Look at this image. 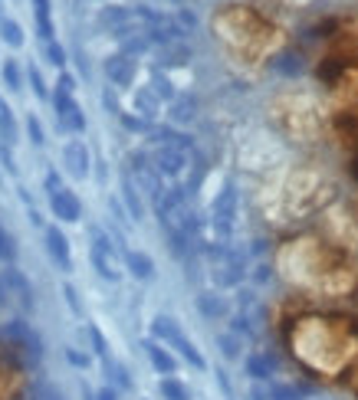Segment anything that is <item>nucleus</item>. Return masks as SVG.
Segmentation results:
<instances>
[{
    "mask_svg": "<svg viewBox=\"0 0 358 400\" xmlns=\"http://www.w3.org/2000/svg\"><path fill=\"white\" fill-rule=\"evenodd\" d=\"M99 400H119V397H115V390H112V387H105V390H99Z\"/></svg>",
    "mask_w": 358,
    "mask_h": 400,
    "instance_id": "nucleus-33",
    "label": "nucleus"
},
{
    "mask_svg": "<svg viewBox=\"0 0 358 400\" xmlns=\"http://www.w3.org/2000/svg\"><path fill=\"white\" fill-rule=\"evenodd\" d=\"M63 161H66V167L73 171L76 178H82L89 171V151L82 148V141H69L66 151H63Z\"/></svg>",
    "mask_w": 358,
    "mask_h": 400,
    "instance_id": "nucleus-7",
    "label": "nucleus"
},
{
    "mask_svg": "<svg viewBox=\"0 0 358 400\" xmlns=\"http://www.w3.org/2000/svg\"><path fill=\"white\" fill-rule=\"evenodd\" d=\"M188 60V49H164V62H171V66H181V62Z\"/></svg>",
    "mask_w": 358,
    "mask_h": 400,
    "instance_id": "nucleus-26",
    "label": "nucleus"
},
{
    "mask_svg": "<svg viewBox=\"0 0 358 400\" xmlns=\"http://www.w3.org/2000/svg\"><path fill=\"white\" fill-rule=\"evenodd\" d=\"M16 256V246H14V237L0 226V263H14Z\"/></svg>",
    "mask_w": 358,
    "mask_h": 400,
    "instance_id": "nucleus-19",
    "label": "nucleus"
},
{
    "mask_svg": "<svg viewBox=\"0 0 358 400\" xmlns=\"http://www.w3.org/2000/svg\"><path fill=\"white\" fill-rule=\"evenodd\" d=\"M89 338H92V344H96V351H99V355L105 357V351H109V348H105L102 335H99V328H89Z\"/></svg>",
    "mask_w": 358,
    "mask_h": 400,
    "instance_id": "nucleus-28",
    "label": "nucleus"
},
{
    "mask_svg": "<svg viewBox=\"0 0 358 400\" xmlns=\"http://www.w3.org/2000/svg\"><path fill=\"white\" fill-rule=\"evenodd\" d=\"M69 361H73V364H82V368L89 364V357H86V355H76V351H69Z\"/></svg>",
    "mask_w": 358,
    "mask_h": 400,
    "instance_id": "nucleus-32",
    "label": "nucleus"
},
{
    "mask_svg": "<svg viewBox=\"0 0 358 400\" xmlns=\"http://www.w3.org/2000/svg\"><path fill=\"white\" fill-rule=\"evenodd\" d=\"M30 82H33V92H36V95H46V86H43V75L36 73V69H30Z\"/></svg>",
    "mask_w": 358,
    "mask_h": 400,
    "instance_id": "nucleus-30",
    "label": "nucleus"
},
{
    "mask_svg": "<svg viewBox=\"0 0 358 400\" xmlns=\"http://www.w3.org/2000/svg\"><path fill=\"white\" fill-rule=\"evenodd\" d=\"M0 36H3V40H7L10 46H20V43H23V33H20V27H16L14 20H3V23H0Z\"/></svg>",
    "mask_w": 358,
    "mask_h": 400,
    "instance_id": "nucleus-20",
    "label": "nucleus"
},
{
    "mask_svg": "<svg viewBox=\"0 0 358 400\" xmlns=\"http://www.w3.org/2000/svg\"><path fill=\"white\" fill-rule=\"evenodd\" d=\"M0 351H3V361L16 370H27V368H36L40 357H43V348H40V338L30 331L27 322H3L0 328Z\"/></svg>",
    "mask_w": 358,
    "mask_h": 400,
    "instance_id": "nucleus-1",
    "label": "nucleus"
},
{
    "mask_svg": "<svg viewBox=\"0 0 358 400\" xmlns=\"http://www.w3.org/2000/svg\"><path fill=\"white\" fill-rule=\"evenodd\" d=\"M145 351H148V357H151V364H155V368L158 370H164V374H171V370H175V357L168 355V351H164V348H158V344H145Z\"/></svg>",
    "mask_w": 358,
    "mask_h": 400,
    "instance_id": "nucleus-12",
    "label": "nucleus"
},
{
    "mask_svg": "<svg viewBox=\"0 0 358 400\" xmlns=\"http://www.w3.org/2000/svg\"><path fill=\"white\" fill-rule=\"evenodd\" d=\"M161 394L168 400H188V387L178 384V381H171V377H164V381H161Z\"/></svg>",
    "mask_w": 358,
    "mask_h": 400,
    "instance_id": "nucleus-18",
    "label": "nucleus"
},
{
    "mask_svg": "<svg viewBox=\"0 0 358 400\" xmlns=\"http://www.w3.org/2000/svg\"><path fill=\"white\" fill-rule=\"evenodd\" d=\"M36 3V27L43 40H53V23H49V0H33Z\"/></svg>",
    "mask_w": 358,
    "mask_h": 400,
    "instance_id": "nucleus-13",
    "label": "nucleus"
},
{
    "mask_svg": "<svg viewBox=\"0 0 358 400\" xmlns=\"http://www.w3.org/2000/svg\"><path fill=\"white\" fill-rule=\"evenodd\" d=\"M234 207H237V193H234V187H227V191L214 200V223H217L221 230H230V223H234Z\"/></svg>",
    "mask_w": 358,
    "mask_h": 400,
    "instance_id": "nucleus-6",
    "label": "nucleus"
},
{
    "mask_svg": "<svg viewBox=\"0 0 358 400\" xmlns=\"http://www.w3.org/2000/svg\"><path fill=\"white\" fill-rule=\"evenodd\" d=\"M46 246H49V256H53L63 269L73 266V259H69V243H66V237H63L56 226H53V230H46Z\"/></svg>",
    "mask_w": 358,
    "mask_h": 400,
    "instance_id": "nucleus-8",
    "label": "nucleus"
},
{
    "mask_svg": "<svg viewBox=\"0 0 358 400\" xmlns=\"http://www.w3.org/2000/svg\"><path fill=\"white\" fill-rule=\"evenodd\" d=\"M30 400H60V390L40 384V387H33V390H30Z\"/></svg>",
    "mask_w": 358,
    "mask_h": 400,
    "instance_id": "nucleus-23",
    "label": "nucleus"
},
{
    "mask_svg": "<svg viewBox=\"0 0 358 400\" xmlns=\"http://www.w3.org/2000/svg\"><path fill=\"white\" fill-rule=\"evenodd\" d=\"M125 200H128V210H132V217L138 220L142 217V204H138V197H135V191H132V184L125 180Z\"/></svg>",
    "mask_w": 358,
    "mask_h": 400,
    "instance_id": "nucleus-24",
    "label": "nucleus"
},
{
    "mask_svg": "<svg viewBox=\"0 0 358 400\" xmlns=\"http://www.w3.org/2000/svg\"><path fill=\"white\" fill-rule=\"evenodd\" d=\"M155 335H158L161 341H168V344H175V341L181 338L178 325H175L171 318H155Z\"/></svg>",
    "mask_w": 358,
    "mask_h": 400,
    "instance_id": "nucleus-15",
    "label": "nucleus"
},
{
    "mask_svg": "<svg viewBox=\"0 0 358 400\" xmlns=\"http://www.w3.org/2000/svg\"><path fill=\"white\" fill-rule=\"evenodd\" d=\"M269 370H273V361L269 357H263V355H254V357H247V374L250 377H256V381H263Z\"/></svg>",
    "mask_w": 358,
    "mask_h": 400,
    "instance_id": "nucleus-14",
    "label": "nucleus"
},
{
    "mask_svg": "<svg viewBox=\"0 0 358 400\" xmlns=\"http://www.w3.org/2000/svg\"><path fill=\"white\" fill-rule=\"evenodd\" d=\"M197 309H201V315H208V318H221V315H227V302L221 296L204 292V296H197Z\"/></svg>",
    "mask_w": 358,
    "mask_h": 400,
    "instance_id": "nucleus-10",
    "label": "nucleus"
},
{
    "mask_svg": "<svg viewBox=\"0 0 358 400\" xmlns=\"http://www.w3.org/2000/svg\"><path fill=\"white\" fill-rule=\"evenodd\" d=\"M191 108H194V105L191 102H181V105H175V119H191V115H194V112H191Z\"/></svg>",
    "mask_w": 358,
    "mask_h": 400,
    "instance_id": "nucleus-29",
    "label": "nucleus"
},
{
    "mask_svg": "<svg viewBox=\"0 0 358 400\" xmlns=\"http://www.w3.org/2000/svg\"><path fill=\"white\" fill-rule=\"evenodd\" d=\"M0 134L7 138V141H14L16 138V125H14V115H10V108L0 102Z\"/></svg>",
    "mask_w": 358,
    "mask_h": 400,
    "instance_id": "nucleus-17",
    "label": "nucleus"
},
{
    "mask_svg": "<svg viewBox=\"0 0 358 400\" xmlns=\"http://www.w3.org/2000/svg\"><path fill=\"white\" fill-rule=\"evenodd\" d=\"M221 348H224L227 357H237L240 355V341L234 338V335H224V338H221Z\"/></svg>",
    "mask_w": 358,
    "mask_h": 400,
    "instance_id": "nucleus-25",
    "label": "nucleus"
},
{
    "mask_svg": "<svg viewBox=\"0 0 358 400\" xmlns=\"http://www.w3.org/2000/svg\"><path fill=\"white\" fill-rule=\"evenodd\" d=\"M27 132H30L33 145H43V141H46V138H43V125H40V119H36V115H30V119H27Z\"/></svg>",
    "mask_w": 358,
    "mask_h": 400,
    "instance_id": "nucleus-22",
    "label": "nucleus"
},
{
    "mask_svg": "<svg viewBox=\"0 0 358 400\" xmlns=\"http://www.w3.org/2000/svg\"><path fill=\"white\" fill-rule=\"evenodd\" d=\"M128 269H132L138 279H151L155 276V263H151L145 252H128Z\"/></svg>",
    "mask_w": 358,
    "mask_h": 400,
    "instance_id": "nucleus-11",
    "label": "nucleus"
},
{
    "mask_svg": "<svg viewBox=\"0 0 358 400\" xmlns=\"http://www.w3.org/2000/svg\"><path fill=\"white\" fill-rule=\"evenodd\" d=\"M0 305L14 311L33 309V292H30V282L23 279V272H16V269H3L0 272Z\"/></svg>",
    "mask_w": 358,
    "mask_h": 400,
    "instance_id": "nucleus-2",
    "label": "nucleus"
},
{
    "mask_svg": "<svg viewBox=\"0 0 358 400\" xmlns=\"http://www.w3.org/2000/svg\"><path fill=\"white\" fill-rule=\"evenodd\" d=\"M175 348H178L181 355L188 357V361H191L194 368H208V364H204V357H201V351H197V348H194V344H191L188 338H184V335H181V338L175 341Z\"/></svg>",
    "mask_w": 358,
    "mask_h": 400,
    "instance_id": "nucleus-16",
    "label": "nucleus"
},
{
    "mask_svg": "<svg viewBox=\"0 0 358 400\" xmlns=\"http://www.w3.org/2000/svg\"><path fill=\"white\" fill-rule=\"evenodd\" d=\"M53 105H56V115H60V125L63 128H69V132H82V115H79V108H76V102L69 99V92L63 89H56V95H53Z\"/></svg>",
    "mask_w": 358,
    "mask_h": 400,
    "instance_id": "nucleus-3",
    "label": "nucleus"
},
{
    "mask_svg": "<svg viewBox=\"0 0 358 400\" xmlns=\"http://www.w3.org/2000/svg\"><path fill=\"white\" fill-rule=\"evenodd\" d=\"M46 56H49V62H53V66H63V62H66V53H63V46H56V43L46 46Z\"/></svg>",
    "mask_w": 358,
    "mask_h": 400,
    "instance_id": "nucleus-27",
    "label": "nucleus"
},
{
    "mask_svg": "<svg viewBox=\"0 0 358 400\" xmlns=\"http://www.w3.org/2000/svg\"><path fill=\"white\" fill-rule=\"evenodd\" d=\"M155 86H158V92H161L164 99H171L175 92H171V82H164V79H155Z\"/></svg>",
    "mask_w": 358,
    "mask_h": 400,
    "instance_id": "nucleus-31",
    "label": "nucleus"
},
{
    "mask_svg": "<svg viewBox=\"0 0 358 400\" xmlns=\"http://www.w3.org/2000/svg\"><path fill=\"white\" fill-rule=\"evenodd\" d=\"M49 204H53V213H56L60 220H66V223L79 220V213H82L79 200H76V193L73 191H63V187L49 193Z\"/></svg>",
    "mask_w": 358,
    "mask_h": 400,
    "instance_id": "nucleus-4",
    "label": "nucleus"
},
{
    "mask_svg": "<svg viewBox=\"0 0 358 400\" xmlns=\"http://www.w3.org/2000/svg\"><path fill=\"white\" fill-rule=\"evenodd\" d=\"M109 79L115 82V86H128L132 82V73H135V62L128 56H115V60H109Z\"/></svg>",
    "mask_w": 358,
    "mask_h": 400,
    "instance_id": "nucleus-9",
    "label": "nucleus"
},
{
    "mask_svg": "<svg viewBox=\"0 0 358 400\" xmlns=\"http://www.w3.org/2000/svg\"><path fill=\"white\" fill-rule=\"evenodd\" d=\"M184 151L181 148H168V145H161V148L155 151V167H158V174H178L181 167H184Z\"/></svg>",
    "mask_w": 358,
    "mask_h": 400,
    "instance_id": "nucleus-5",
    "label": "nucleus"
},
{
    "mask_svg": "<svg viewBox=\"0 0 358 400\" xmlns=\"http://www.w3.org/2000/svg\"><path fill=\"white\" fill-rule=\"evenodd\" d=\"M3 79H7V89H20V69L14 60L3 62Z\"/></svg>",
    "mask_w": 358,
    "mask_h": 400,
    "instance_id": "nucleus-21",
    "label": "nucleus"
}]
</instances>
